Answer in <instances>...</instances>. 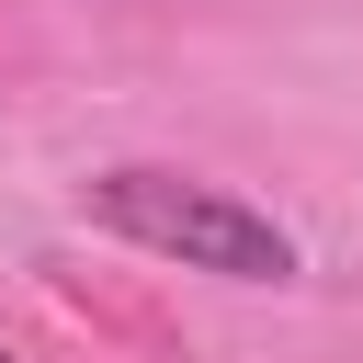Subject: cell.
<instances>
[{
	"label": "cell",
	"mask_w": 363,
	"mask_h": 363,
	"mask_svg": "<svg viewBox=\"0 0 363 363\" xmlns=\"http://www.w3.org/2000/svg\"><path fill=\"white\" fill-rule=\"evenodd\" d=\"M91 216L113 238L182 261V272H216V284H295L306 272V250H295L284 216H261V204H238L227 182H193V170H102Z\"/></svg>",
	"instance_id": "cell-1"
},
{
	"label": "cell",
	"mask_w": 363,
	"mask_h": 363,
	"mask_svg": "<svg viewBox=\"0 0 363 363\" xmlns=\"http://www.w3.org/2000/svg\"><path fill=\"white\" fill-rule=\"evenodd\" d=\"M0 363H11V352H0Z\"/></svg>",
	"instance_id": "cell-2"
}]
</instances>
